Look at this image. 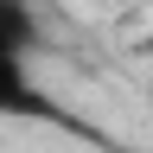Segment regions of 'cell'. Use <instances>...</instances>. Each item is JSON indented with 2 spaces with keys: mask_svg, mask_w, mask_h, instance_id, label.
Masks as SVG:
<instances>
[{
  "mask_svg": "<svg viewBox=\"0 0 153 153\" xmlns=\"http://www.w3.org/2000/svg\"><path fill=\"white\" fill-rule=\"evenodd\" d=\"M147 51H153V38H147Z\"/></svg>",
  "mask_w": 153,
  "mask_h": 153,
  "instance_id": "3",
  "label": "cell"
},
{
  "mask_svg": "<svg viewBox=\"0 0 153 153\" xmlns=\"http://www.w3.org/2000/svg\"><path fill=\"white\" fill-rule=\"evenodd\" d=\"M38 51V19L26 0H0V57H32Z\"/></svg>",
  "mask_w": 153,
  "mask_h": 153,
  "instance_id": "2",
  "label": "cell"
},
{
  "mask_svg": "<svg viewBox=\"0 0 153 153\" xmlns=\"http://www.w3.org/2000/svg\"><path fill=\"white\" fill-rule=\"evenodd\" d=\"M0 115L7 121H45V128H70V134H89L76 115L57 102V96L32 76L26 57H0Z\"/></svg>",
  "mask_w": 153,
  "mask_h": 153,
  "instance_id": "1",
  "label": "cell"
}]
</instances>
